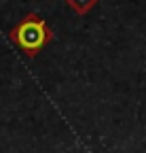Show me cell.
Returning <instances> with one entry per match:
<instances>
[{
    "label": "cell",
    "mask_w": 146,
    "mask_h": 153,
    "mask_svg": "<svg viewBox=\"0 0 146 153\" xmlns=\"http://www.w3.org/2000/svg\"><path fill=\"white\" fill-rule=\"evenodd\" d=\"M9 38L28 57H34L53 41V30L43 17L34 15V13H28L21 22L9 32Z\"/></svg>",
    "instance_id": "obj_1"
},
{
    "label": "cell",
    "mask_w": 146,
    "mask_h": 153,
    "mask_svg": "<svg viewBox=\"0 0 146 153\" xmlns=\"http://www.w3.org/2000/svg\"><path fill=\"white\" fill-rule=\"evenodd\" d=\"M98 2H100V0H66V4L74 11L76 15H87Z\"/></svg>",
    "instance_id": "obj_2"
}]
</instances>
